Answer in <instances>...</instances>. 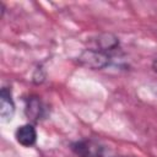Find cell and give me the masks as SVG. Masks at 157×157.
Segmentation results:
<instances>
[{"instance_id": "obj_3", "label": "cell", "mask_w": 157, "mask_h": 157, "mask_svg": "<svg viewBox=\"0 0 157 157\" xmlns=\"http://www.w3.org/2000/svg\"><path fill=\"white\" fill-rule=\"evenodd\" d=\"M15 103L12 99L11 88L2 87L0 91V118L4 123L11 121L15 115Z\"/></svg>"}, {"instance_id": "obj_4", "label": "cell", "mask_w": 157, "mask_h": 157, "mask_svg": "<svg viewBox=\"0 0 157 157\" xmlns=\"http://www.w3.org/2000/svg\"><path fill=\"white\" fill-rule=\"evenodd\" d=\"M92 39H93V47H91V48L98 49V50H102L105 53L113 52V50L118 49L120 45L119 38L110 32L101 33L96 38H92Z\"/></svg>"}, {"instance_id": "obj_7", "label": "cell", "mask_w": 157, "mask_h": 157, "mask_svg": "<svg viewBox=\"0 0 157 157\" xmlns=\"http://www.w3.org/2000/svg\"><path fill=\"white\" fill-rule=\"evenodd\" d=\"M44 78H45V75H44L42 67L36 69V71H34V74H33V82L38 85V83H42V82L44 81Z\"/></svg>"}, {"instance_id": "obj_8", "label": "cell", "mask_w": 157, "mask_h": 157, "mask_svg": "<svg viewBox=\"0 0 157 157\" xmlns=\"http://www.w3.org/2000/svg\"><path fill=\"white\" fill-rule=\"evenodd\" d=\"M152 69H153V71L157 74V58L152 61Z\"/></svg>"}, {"instance_id": "obj_9", "label": "cell", "mask_w": 157, "mask_h": 157, "mask_svg": "<svg viewBox=\"0 0 157 157\" xmlns=\"http://www.w3.org/2000/svg\"><path fill=\"white\" fill-rule=\"evenodd\" d=\"M153 91H155V93H156V94H157V85H156V86H155V87H153Z\"/></svg>"}, {"instance_id": "obj_2", "label": "cell", "mask_w": 157, "mask_h": 157, "mask_svg": "<svg viewBox=\"0 0 157 157\" xmlns=\"http://www.w3.org/2000/svg\"><path fill=\"white\" fill-rule=\"evenodd\" d=\"M71 150L78 157H102L103 146L92 139H82L71 145Z\"/></svg>"}, {"instance_id": "obj_6", "label": "cell", "mask_w": 157, "mask_h": 157, "mask_svg": "<svg viewBox=\"0 0 157 157\" xmlns=\"http://www.w3.org/2000/svg\"><path fill=\"white\" fill-rule=\"evenodd\" d=\"M15 137L20 145H22L25 147H31L37 141V130L33 124L27 123L16 129Z\"/></svg>"}, {"instance_id": "obj_10", "label": "cell", "mask_w": 157, "mask_h": 157, "mask_svg": "<svg viewBox=\"0 0 157 157\" xmlns=\"http://www.w3.org/2000/svg\"><path fill=\"white\" fill-rule=\"evenodd\" d=\"M125 157H128V156H125Z\"/></svg>"}, {"instance_id": "obj_5", "label": "cell", "mask_w": 157, "mask_h": 157, "mask_svg": "<svg viewBox=\"0 0 157 157\" xmlns=\"http://www.w3.org/2000/svg\"><path fill=\"white\" fill-rule=\"evenodd\" d=\"M25 114L32 121H39L45 117V107L39 97L31 96L27 98L25 105Z\"/></svg>"}, {"instance_id": "obj_1", "label": "cell", "mask_w": 157, "mask_h": 157, "mask_svg": "<svg viewBox=\"0 0 157 157\" xmlns=\"http://www.w3.org/2000/svg\"><path fill=\"white\" fill-rule=\"evenodd\" d=\"M77 63L81 66L91 70H102L110 65L112 56L109 53L93 48H87L80 53V55L77 56Z\"/></svg>"}]
</instances>
